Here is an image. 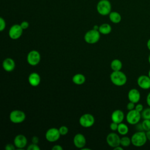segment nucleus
Masks as SVG:
<instances>
[{
	"instance_id": "45",
	"label": "nucleus",
	"mask_w": 150,
	"mask_h": 150,
	"mask_svg": "<svg viewBox=\"0 0 150 150\" xmlns=\"http://www.w3.org/2000/svg\"><path fill=\"white\" fill-rule=\"evenodd\" d=\"M148 76L150 77V69H149V71H148Z\"/></svg>"
},
{
	"instance_id": "27",
	"label": "nucleus",
	"mask_w": 150,
	"mask_h": 150,
	"mask_svg": "<svg viewBox=\"0 0 150 150\" xmlns=\"http://www.w3.org/2000/svg\"><path fill=\"white\" fill-rule=\"evenodd\" d=\"M59 131L60 134L61 135H64L67 134V132L69 131V129H68V128L66 126L63 125V126H61L59 128Z\"/></svg>"
},
{
	"instance_id": "34",
	"label": "nucleus",
	"mask_w": 150,
	"mask_h": 150,
	"mask_svg": "<svg viewBox=\"0 0 150 150\" xmlns=\"http://www.w3.org/2000/svg\"><path fill=\"white\" fill-rule=\"evenodd\" d=\"M20 25L23 29H26L29 27V23L26 21H23Z\"/></svg>"
},
{
	"instance_id": "18",
	"label": "nucleus",
	"mask_w": 150,
	"mask_h": 150,
	"mask_svg": "<svg viewBox=\"0 0 150 150\" xmlns=\"http://www.w3.org/2000/svg\"><path fill=\"white\" fill-rule=\"evenodd\" d=\"M28 81L32 86H38L40 82V76L37 73H32L28 77Z\"/></svg>"
},
{
	"instance_id": "10",
	"label": "nucleus",
	"mask_w": 150,
	"mask_h": 150,
	"mask_svg": "<svg viewBox=\"0 0 150 150\" xmlns=\"http://www.w3.org/2000/svg\"><path fill=\"white\" fill-rule=\"evenodd\" d=\"M40 60V55L37 50H31L27 56V62L32 66L37 65Z\"/></svg>"
},
{
	"instance_id": "39",
	"label": "nucleus",
	"mask_w": 150,
	"mask_h": 150,
	"mask_svg": "<svg viewBox=\"0 0 150 150\" xmlns=\"http://www.w3.org/2000/svg\"><path fill=\"white\" fill-rule=\"evenodd\" d=\"M145 133H146V135L147 139H148L149 141H150V130L147 131H145Z\"/></svg>"
},
{
	"instance_id": "35",
	"label": "nucleus",
	"mask_w": 150,
	"mask_h": 150,
	"mask_svg": "<svg viewBox=\"0 0 150 150\" xmlns=\"http://www.w3.org/2000/svg\"><path fill=\"white\" fill-rule=\"evenodd\" d=\"M136 129L138 131H144L143 128H142V123H137L136 124Z\"/></svg>"
},
{
	"instance_id": "22",
	"label": "nucleus",
	"mask_w": 150,
	"mask_h": 150,
	"mask_svg": "<svg viewBox=\"0 0 150 150\" xmlns=\"http://www.w3.org/2000/svg\"><path fill=\"white\" fill-rule=\"evenodd\" d=\"M110 66L113 71H119L122 69V64L119 59H114L111 62Z\"/></svg>"
},
{
	"instance_id": "36",
	"label": "nucleus",
	"mask_w": 150,
	"mask_h": 150,
	"mask_svg": "<svg viewBox=\"0 0 150 150\" xmlns=\"http://www.w3.org/2000/svg\"><path fill=\"white\" fill-rule=\"evenodd\" d=\"M52 150H63V148L59 145H56L52 148Z\"/></svg>"
},
{
	"instance_id": "19",
	"label": "nucleus",
	"mask_w": 150,
	"mask_h": 150,
	"mask_svg": "<svg viewBox=\"0 0 150 150\" xmlns=\"http://www.w3.org/2000/svg\"><path fill=\"white\" fill-rule=\"evenodd\" d=\"M72 81L74 84L77 85H81L85 82L86 78L83 74L78 73L73 76L72 78Z\"/></svg>"
},
{
	"instance_id": "31",
	"label": "nucleus",
	"mask_w": 150,
	"mask_h": 150,
	"mask_svg": "<svg viewBox=\"0 0 150 150\" xmlns=\"http://www.w3.org/2000/svg\"><path fill=\"white\" fill-rule=\"evenodd\" d=\"M118 126V123H116V122L112 121V122L110 124V129H111L112 131H116V130H117Z\"/></svg>"
},
{
	"instance_id": "6",
	"label": "nucleus",
	"mask_w": 150,
	"mask_h": 150,
	"mask_svg": "<svg viewBox=\"0 0 150 150\" xmlns=\"http://www.w3.org/2000/svg\"><path fill=\"white\" fill-rule=\"evenodd\" d=\"M25 118L26 115L25 112L21 110H13L9 114L10 120L11 122L15 124H19L23 122Z\"/></svg>"
},
{
	"instance_id": "9",
	"label": "nucleus",
	"mask_w": 150,
	"mask_h": 150,
	"mask_svg": "<svg viewBox=\"0 0 150 150\" xmlns=\"http://www.w3.org/2000/svg\"><path fill=\"white\" fill-rule=\"evenodd\" d=\"M120 139L121 138L119 137V135L114 132L108 134L106 137L107 143L112 148H115L120 145Z\"/></svg>"
},
{
	"instance_id": "4",
	"label": "nucleus",
	"mask_w": 150,
	"mask_h": 150,
	"mask_svg": "<svg viewBox=\"0 0 150 150\" xmlns=\"http://www.w3.org/2000/svg\"><path fill=\"white\" fill-rule=\"evenodd\" d=\"M100 32L94 29L87 31L84 35L85 41L89 44H94L97 43L100 37Z\"/></svg>"
},
{
	"instance_id": "20",
	"label": "nucleus",
	"mask_w": 150,
	"mask_h": 150,
	"mask_svg": "<svg viewBox=\"0 0 150 150\" xmlns=\"http://www.w3.org/2000/svg\"><path fill=\"white\" fill-rule=\"evenodd\" d=\"M109 18L110 21L114 23H118L120 22V21H121V15L117 12H115V11L111 12L110 13Z\"/></svg>"
},
{
	"instance_id": "41",
	"label": "nucleus",
	"mask_w": 150,
	"mask_h": 150,
	"mask_svg": "<svg viewBox=\"0 0 150 150\" xmlns=\"http://www.w3.org/2000/svg\"><path fill=\"white\" fill-rule=\"evenodd\" d=\"M114 150H123V148H122V147L120 146V145H119V146H117L114 148Z\"/></svg>"
},
{
	"instance_id": "43",
	"label": "nucleus",
	"mask_w": 150,
	"mask_h": 150,
	"mask_svg": "<svg viewBox=\"0 0 150 150\" xmlns=\"http://www.w3.org/2000/svg\"><path fill=\"white\" fill-rule=\"evenodd\" d=\"M81 149H83V150H86V149H87V150H90V149H89V148H83Z\"/></svg>"
},
{
	"instance_id": "21",
	"label": "nucleus",
	"mask_w": 150,
	"mask_h": 150,
	"mask_svg": "<svg viewBox=\"0 0 150 150\" xmlns=\"http://www.w3.org/2000/svg\"><path fill=\"white\" fill-rule=\"evenodd\" d=\"M98 31L103 35L109 34L111 32V26L108 23H103L99 26Z\"/></svg>"
},
{
	"instance_id": "16",
	"label": "nucleus",
	"mask_w": 150,
	"mask_h": 150,
	"mask_svg": "<svg viewBox=\"0 0 150 150\" xmlns=\"http://www.w3.org/2000/svg\"><path fill=\"white\" fill-rule=\"evenodd\" d=\"M111 117L112 121L120 124L122 122L124 119V114L122 111L116 110L112 112Z\"/></svg>"
},
{
	"instance_id": "3",
	"label": "nucleus",
	"mask_w": 150,
	"mask_h": 150,
	"mask_svg": "<svg viewBox=\"0 0 150 150\" xmlns=\"http://www.w3.org/2000/svg\"><path fill=\"white\" fill-rule=\"evenodd\" d=\"M111 10V5L108 0H101L97 5V11L101 15L110 14Z\"/></svg>"
},
{
	"instance_id": "23",
	"label": "nucleus",
	"mask_w": 150,
	"mask_h": 150,
	"mask_svg": "<svg viewBox=\"0 0 150 150\" xmlns=\"http://www.w3.org/2000/svg\"><path fill=\"white\" fill-rule=\"evenodd\" d=\"M117 131L120 135H125L128 132L129 128H128V127L125 124L121 122L118 124Z\"/></svg>"
},
{
	"instance_id": "17",
	"label": "nucleus",
	"mask_w": 150,
	"mask_h": 150,
	"mask_svg": "<svg viewBox=\"0 0 150 150\" xmlns=\"http://www.w3.org/2000/svg\"><path fill=\"white\" fill-rule=\"evenodd\" d=\"M2 67L5 71L8 72L12 71L15 67V62L11 58H6L2 62Z\"/></svg>"
},
{
	"instance_id": "12",
	"label": "nucleus",
	"mask_w": 150,
	"mask_h": 150,
	"mask_svg": "<svg viewBox=\"0 0 150 150\" xmlns=\"http://www.w3.org/2000/svg\"><path fill=\"white\" fill-rule=\"evenodd\" d=\"M138 86L144 90L150 88V77L148 75H141L137 79Z\"/></svg>"
},
{
	"instance_id": "8",
	"label": "nucleus",
	"mask_w": 150,
	"mask_h": 150,
	"mask_svg": "<svg viewBox=\"0 0 150 150\" xmlns=\"http://www.w3.org/2000/svg\"><path fill=\"white\" fill-rule=\"evenodd\" d=\"M60 135L59 129L51 128L46 131L45 134V138L49 142H54L59 139Z\"/></svg>"
},
{
	"instance_id": "44",
	"label": "nucleus",
	"mask_w": 150,
	"mask_h": 150,
	"mask_svg": "<svg viewBox=\"0 0 150 150\" xmlns=\"http://www.w3.org/2000/svg\"><path fill=\"white\" fill-rule=\"evenodd\" d=\"M148 62H149V63L150 64V54L149 55V57H148Z\"/></svg>"
},
{
	"instance_id": "32",
	"label": "nucleus",
	"mask_w": 150,
	"mask_h": 150,
	"mask_svg": "<svg viewBox=\"0 0 150 150\" xmlns=\"http://www.w3.org/2000/svg\"><path fill=\"white\" fill-rule=\"evenodd\" d=\"M135 109L137 111H138L141 112L142 111V110H144V106H143V105H142V104L138 103V104H137L135 105Z\"/></svg>"
},
{
	"instance_id": "29",
	"label": "nucleus",
	"mask_w": 150,
	"mask_h": 150,
	"mask_svg": "<svg viewBox=\"0 0 150 150\" xmlns=\"http://www.w3.org/2000/svg\"><path fill=\"white\" fill-rule=\"evenodd\" d=\"M6 26V23L5 20L2 18H0V31H2L5 29Z\"/></svg>"
},
{
	"instance_id": "13",
	"label": "nucleus",
	"mask_w": 150,
	"mask_h": 150,
	"mask_svg": "<svg viewBox=\"0 0 150 150\" xmlns=\"http://www.w3.org/2000/svg\"><path fill=\"white\" fill-rule=\"evenodd\" d=\"M15 146L18 149H21L26 146L27 144V139L26 137L22 134L17 135L13 140Z\"/></svg>"
},
{
	"instance_id": "7",
	"label": "nucleus",
	"mask_w": 150,
	"mask_h": 150,
	"mask_svg": "<svg viewBox=\"0 0 150 150\" xmlns=\"http://www.w3.org/2000/svg\"><path fill=\"white\" fill-rule=\"evenodd\" d=\"M94 117L90 114H84L82 115L79 119L80 124L85 128L91 127L94 123Z\"/></svg>"
},
{
	"instance_id": "5",
	"label": "nucleus",
	"mask_w": 150,
	"mask_h": 150,
	"mask_svg": "<svg viewBox=\"0 0 150 150\" xmlns=\"http://www.w3.org/2000/svg\"><path fill=\"white\" fill-rule=\"evenodd\" d=\"M141 118V113L135 109L129 110L126 115L127 121L131 125H136L139 122Z\"/></svg>"
},
{
	"instance_id": "2",
	"label": "nucleus",
	"mask_w": 150,
	"mask_h": 150,
	"mask_svg": "<svg viewBox=\"0 0 150 150\" xmlns=\"http://www.w3.org/2000/svg\"><path fill=\"white\" fill-rule=\"evenodd\" d=\"M110 80L114 85L122 86L126 83L127 78L125 73L122 71L120 70L113 71L110 74Z\"/></svg>"
},
{
	"instance_id": "15",
	"label": "nucleus",
	"mask_w": 150,
	"mask_h": 150,
	"mask_svg": "<svg viewBox=\"0 0 150 150\" xmlns=\"http://www.w3.org/2000/svg\"><path fill=\"white\" fill-rule=\"evenodd\" d=\"M128 98L129 101L137 103L139 102L141 98L140 93L137 89L132 88L128 91Z\"/></svg>"
},
{
	"instance_id": "24",
	"label": "nucleus",
	"mask_w": 150,
	"mask_h": 150,
	"mask_svg": "<svg viewBox=\"0 0 150 150\" xmlns=\"http://www.w3.org/2000/svg\"><path fill=\"white\" fill-rule=\"evenodd\" d=\"M131 144V139L127 136H124L121 138L120 145L124 147H128Z\"/></svg>"
},
{
	"instance_id": "1",
	"label": "nucleus",
	"mask_w": 150,
	"mask_h": 150,
	"mask_svg": "<svg viewBox=\"0 0 150 150\" xmlns=\"http://www.w3.org/2000/svg\"><path fill=\"white\" fill-rule=\"evenodd\" d=\"M131 139V144L136 147H141L144 146L148 140L145 131H137L132 135Z\"/></svg>"
},
{
	"instance_id": "33",
	"label": "nucleus",
	"mask_w": 150,
	"mask_h": 150,
	"mask_svg": "<svg viewBox=\"0 0 150 150\" xmlns=\"http://www.w3.org/2000/svg\"><path fill=\"white\" fill-rule=\"evenodd\" d=\"M12 144H8L6 145L5 149L6 150H15V146H14Z\"/></svg>"
},
{
	"instance_id": "25",
	"label": "nucleus",
	"mask_w": 150,
	"mask_h": 150,
	"mask_svg": "<svg viewBox=\"0 0 150 150\" xmlns=\"http://www.w3.org/2000/svg\"><path fill=\"white\" fill-rule=\"evenodd\" d=\"M141 113V117L143 119L150 120V107L144 108Z\"/></svg>"
},
{
	"instance_id": "26",
	"label": "nucleus",
	"mask_w": 150,
	"mask_h": 150,
	"mask_svg": "<svg viewBox=\"0 0 150 150\" xmlns=\"http://www.w3.org/2000/svg\"><path fill=\"white\" fill-rule=\"evenodd\" d=\"M141 123H142V128L144 131H147L150 130V120L144 119V120Z\"/></svg>"
},
{
	"instance_id": "42",
	"label": "nucleus",
	"mask_w": 150,
	"mask_h": 150,
	"mask_svg": "<svg viewBox=\"0 0 150 150\" xmlns=\"http://www.w3.org/2000/svg\"><path fill=\"white\" fill-rule=\"evenodd\" d=\"M93 29H95V30H98L99 27H98V26H97V25H94V26H93Z\"/></svg>"
},
{
	"instance_id": "28",
	"label": "nucleus",
	"mask_w": 150,
	"mask_h": 150,
	"mask_svg": "<svg viewBox=\"0 0 150 150\" xmlns=\"http://www.w3.org/2000/svg\"><path fill=\"white\" fill-rule=\"evenodd\" d=\"M28 150H40V148L37 145V144L32 143L30 144L28 147L27 148Z\"/></svg>"
},
{
	"instance_id": "40",
	"label": "nucleus",
	"mask_w": 150,
	"mask_h": 150,
	"mask_svg": "<svg viewBox=\"0 0 150 150\" xmlns=\"http://www.w3.org/2000/svg\"><path fill=\"white\" fill-rule=\"evenodd\" d=\"M146 46L148 50L150 51V39H149L146 42Z\"/></svg>"
},
{
	"instance_id": "38",
	"label": "nucleus",
	"mask_w": 150,
	"mask_h": 150,
	"mask_svg": "<svg viewBox=\"0 0 150 150\" xmlns=\"http://www.w3.org/2000/svg\"><path fill=\"white\" fill-rule=\"evenodd\" d=\"M146 104H148V107H150V92L148 94V95L146 96Z\"/></svg>"
},
{
	"instance_id": "37",
	"label": "nucleus",
	"mask_w": 150,
	"mask_h": 150,
	"mask_svg": "<svg viewBox=\"0 0 150 150\" xmlns=\"http://www.w3.org/2000/svg\"><path fill=\"white\" fill-rule=\"evenodd\" d=\"M32 142L34 144H38L39 142V138L36 136H33L32 138Z\"/></svg>"
},
{
	"instance_id": "14",
	"label": "nucleus",
	"mask_w": 150,
	"mask_h": 150,
	"mask_svg": "<svg viewBox=\"0 0 150 150\" xmlns=\"http://www.w3.org/2000/svg\"><path fill=\"white\" fill-rule=\"evenodd\" d=\"M73 143L77 148L82 149L86 144V139L85 137L81 134H77L73 138Z\"/></svg>"
},
{
	"instance_id": "11",
	"label": "nucleus",
	"mask_w": 150,
	"mask_h": 150,
	"mask_svg": "<svg viewBox=\"0 0 150 150\" xmlns=\"http://www.w3.org/2000/svg\"><path fill=\"white\" fill-rule=\"evenodd\" d=\"M23 30V29L22 28L20 25H13L11 27L9 30V36L12 39H18L22 35Z\"/></svg>"
},
{
	"instance_id": "30",
	"label": "nucleus",
	"mask_w": 150,
	"mask_h": 150,
	"mask_svg": "<svg viewBox=\"0 0 150 150\" xmlns=\"http://www.w3.org/2000/svg\"><path fill=\"white\" fill-rule=\"evenodd\" d=\"M135 103H133V102H131V101H129L127 105V108L128 110H134L135 109Z\"/></svg>"
}]
</instances>
